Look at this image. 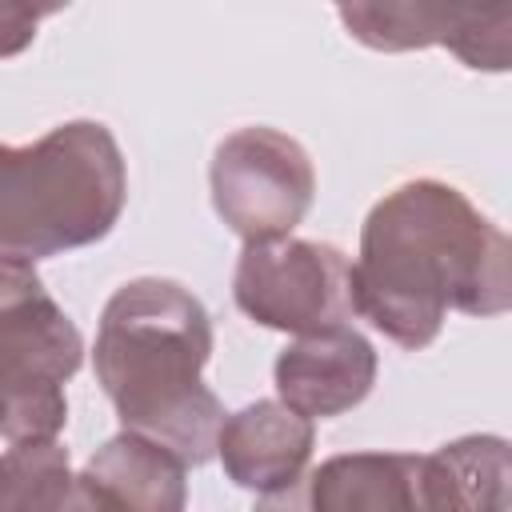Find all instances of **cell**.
<instances>
[{
    "label": "cell",
    "instance_id": "obj_1",
    "mask_svg": "<svg viewBox=\"0 0 512 512\" xmlns=\"http://www.w3.org/2000/svg\"><path fill=\"white\" fill-rule=\"evenodd\" d=\"M352 308L392 344L428 348L448 312L500 316L512 308V244L452 184L408 180L360 228Z\"/></svg>",
    "mask_w": 512,
    "mask_h": 512
},
{
    "label": "cell",
    "instance_id": "obj_2",
    "mask_svg": "<svg viewBox=\"0 0 512 512\" xmlns=\"http://www.w3.org/2000/svg\"><path fill=\"white\" fill-rule=\"evenodd\" d=\"M212 316L176 280L140 276L120 284L96 328L92 368L116 420L168 444L188 468L216 456L220 396L204 384Z\"/></svg>",
    "mask_w": 512,
    "mask_h": 512
},
{
    "label": "cell",
    "instance_id": "obj_3",
    "mask_svg": "<svg viewBox=\"0 0 512 512\" xmlns=\"http://www.w3.org/2000/svg\"><path fill=\"white\" fill-rule=\"evenodd\" d=\"M128 200L116 136L68 120L32 144H0V260H48L104 240Z\"/></svg>",
    "mask_w": 512,
    "mask_h": 512
},
{
    "label": "cell",
    "instance_id": "obj_4",
    "mask_svg": "<svg viewBox=\"0 0 512 512\" xmlns=\"http://www.w3.org/2000/svg\"><path fill=\"white\" fill-rule=\"evenodd\" d=\"M84 364V336L24 260H0V404L4 440L56 436L64 384Z\"/></svg>",
    "mask_w": 512,
    "mask_h": 512
},
{
    "label": "cell",
    "instance_id": "obj_5",
    "mask_svg": "<svg viewBox=\"0 0 512 512\" xmlns=\"http://www.w3.org/2000/svg\"><path fill=\"white\" fill-rule=\"evenodd\" d=\"M236 308L276 332H320L348 324L352 308V264L336 244L320 240H248L236 276H232Z\"/></svg>",
    "mask_w": 512,
    "mask_h": 512
},
{
    "label": "cell",
    "instance_id": "obj_6",
    "mask_svg": "<svg viewBox=\"0 0 512 512\" xmlns=\"http://www.w3.org/2000/svg\"><path fill=\"white\" fill-rule=\"evenodd\" d=\"M216 216L248 244L292 236L316 196V168L300 140L252 124L224 136L208 168Z\"/></svg>",
    "mask_w": 512,
    "mask_h": 512
},
{
    "label": "cell",
    "instance_id": "obj_7",
    "mask_svg": "<svg viewBox=\"0 0 512 512\" xmlns=\"http://www.w3.org/2000/svg\"><path fill=\"white\" fill-rule=\"evenodd\" d=\"M348 36L372 52L448 48L476 72L512 64V0H336Z\"/></svg>",
    "mask_w": 512,
    "mask_h": 512
},
{
    "label": "cell",
    "instance_id": "obj_8",
    "mask_svg": "<svg viewBox=\"0 0 512 512\" xmlns=\"http://www.w3.org/2000/svg\"><path fill=\"white\" fill-rule=\"evenodd\" d=\"M316 448L312 416L288 408L284 400H256L240 412L224 416L216 432V456L224 476L256 492L260 500H276L304 480V468Z\"/></svg>",
    "mask_w": 512,
    "mask_h": 512
},
{
    "label": "cell",
    "instance_id": "obj_9",
    "mask_svg": "<svg viewBox=\"0 0 512 512\" xmlns=\"http://www.w3.org/2000/svg\"><path fill=\"white\" fill-rule=\"evenodd\" d=\"M272 376L288 408L332 420L368 400L376 384V348L352 324L304 332L276 356Z\"/></svg>",
    "mask_w": 512,
    "mask_h": 512
},
{
    "label": "cell",
    "instance_id": "obj_10",
    "mask_svg": "<svg viewBox=\"0 0 512 512\" xmlns=\"http://www.w3.org/2000/svg\"><path fill=\"white\" fill-rule=\"evenodd\" d=\"M188 464L160 440L124 428L88 456L76 476L80 508L180 512L188 504Z\"/></svg>",
    "mask_w": 512,
    "mask_h": 512
},
{
    "label": "cell",
    "instance_id": "obj_11",
    "mask_svg": "<svg viewBox=\"0 0 512 512\" xmlns=\"http://www.w3.org/2000/svg\"><path fill=\"white\" fill-rule=\"evenodd\" d=\"M512 456L504 436H460L420 456V508H508Z\"/></svg>",
    "mask_w": 512,
    "mask_h": 512
},
{
    "label": "cell",
    "instance_id": "obj_12",
    "mask_svg": "<svg viewBox=\"0 0 512 512\" xmlns=\"http://www.w3.org/2000/svg\"><path fill=\"white\" fill-rule=\"evenodd\" d=\"M308 504L320 512L420 508V456L412 452L332 456L308 476Z\"/></svg>",
    "mask_w": 512,
    "mask_h": 512
},
{
    "label": "cell",
    "instance_id": "obj_13",
    "mask_svg": "<svg viewBox=\"0 0 512 512\" xmlns=\"http://www.w3.org/2000/svg\"><path fill=\"white\" fill-rule=\"evenodd\" d=\"M0 508H80L68 448L56 436L12 440L0 456Z\"/></svg>",
    "mask_w": 512,
    "mask_h": 512
},
{
    "label": "cell",
    "instance_id": "obj_14",
    "mask_svg": "<svg viewBox=\"0 0 512 512\" xmlns=\"http://www.w3.org/2000/svg\"><path fill=\"white\" fill-rule=\"evenodd\" d=\"M72 0H0V60L20 56L32 40L40 20L64 12Z\"/></svg>",
    "mask_w": 512,
    "mask_h": 512
},
{
    "label": "cell",
    "instance_id": "obj_15",
    "mask_svg": "<svg viewBox=\"0 0 512 512\" xmlns=\"http://www.w3.org/2000/svg\"><path fill=\"white\" fill-rule=\"evenodd\" d=\"M0 432H4V404H0Z\"/></svg>",
    "mask_w": 512,
    "mask_h": 512
}]
</instances>
